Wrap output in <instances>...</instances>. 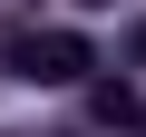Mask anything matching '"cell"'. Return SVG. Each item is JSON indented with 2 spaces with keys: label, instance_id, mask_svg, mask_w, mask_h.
Wrapping results in <instances>:
<instances>
[{
  "label": "cell",
  "instance_id": "cell-1",
  "mask_svg": "<svg viewBox=\"0 0 146 137\" xmlns=\"http://www.w3.org/2000/svg\"><path fill=\"white\" fill-rule=\"evenodd\" d=\"M0 68L29 79V88H78L88 68H98V49H88V30H10Z\"/></svg>",
  "mask_w": 146,
  "mask_h": 137
},
{
  "label": "cell",
  "instance_id": "cell-2",
  "mask_svg": "<svg viewBox=\"0 0 146 137\" xmlns=\"http://www.w3.org/2000/svg\"><path fill=\"white\" fill-rule=\"evenodd\" d=\"M88 118H98V127H146V98H136L127 79H98V88H88Z\"/></svg>",
  "mask_w": 146,
  "mask_h": 137
},
{
  "label": "cell",
  "instance_id": "cell-3",
  "mask_svg": "<svg viewBox=\"0 0 146 137\" xmlns=\"http://www.w3.org/2000/svg\"><path fill=\"white\" fill-rule=\"evenodd\" d=\"M127 49H136V59H146V20H136V30H127Z\"/></svg>",
  "mask_w": 146,
  "mask_h": 137
},
{
  "label": "cell",
  "instance_id": "cell-4",
  "mask_svg": "<svg viewBox=\"0 0 146 137\" xmlns=\"http://www.w3.org/2000/svg\"><path fill=\"white\" fill-rule=\"evenodd\" d=\"M78 10H117V0H78Z\"/></svg>",
  "mask_w": 146,
  "mask_h": 137
},
{
  "label": "cell",
  "instance_id": "cell-5",
  "mask_svg": "<svg viewBox=\"0 0 146 137\" xmlns=\"http://www.w3.org/2000/svg\"><path fill=\"white\" fill-rule=\"evenodd\" d=\"M136 137H146V127H136Z\"/></svg>",
  "mask_w": 146,
  "mask_h": 137
}]
</instances>
